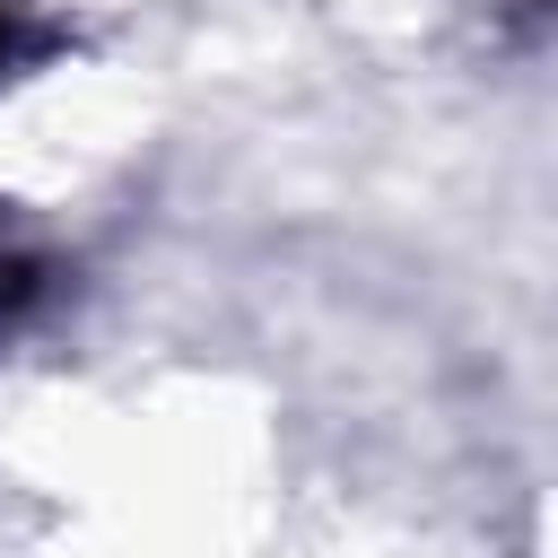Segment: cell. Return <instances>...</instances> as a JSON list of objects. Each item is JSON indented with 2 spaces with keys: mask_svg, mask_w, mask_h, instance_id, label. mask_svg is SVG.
<instances>
[{
  "mask_svg": "<svg viewBox=\"0 0 558 558\" xmlns=\"http://www.w3.org/2000/svg\"><path fill=\"white\" fill-rule=\"evenodd\" d=\"M35 296H44V262H26V253H0V323H17Z\"/></svg>",
  "mask_w": 558,
  "mask_h": 558,
  "instance_id": "obj_1",
  "label": "cell"
},
{
  "mask_svg": "<svg viewBox=\"0 0 558 558\" xmlns=\"http://www.w3.org/2000/svg\"><path fill=\"white\" fill-rule=\"evenodd\" d=\"M26 52H44V35H35V26H26V17H17V9L0 0V70H17Z\"/></svg>",
  "mask_w": 558,
  "mask_h": 558,
  "instance_id": "obj_2",
  "label": "cell"
}]
</instances>
